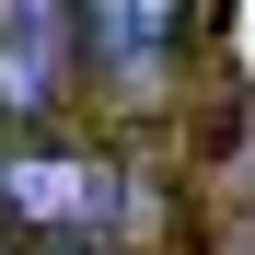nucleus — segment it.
<instances>
[{
  "label": "nucleus",
  "instance_id": "nucleus-1",
  "mask_svg": "<svg viewBox=\"0 0 255 255\" xmlns=\"http://www.w3.org/2000/svg\"><path fill=\"white\" fill-rule=\"evenodd\" d=\"M0 197H12L23 221H47V232H81L105 209V174L93 162H0Z\"/></svg>",
  "mask_w": 255,
  "mask_h": 255
},
{
  "label": "nucleus",
  "instance_id": "nucleus-2",
  "mask_svg": "<svg viewBox=\"0 0 255 255\" xmlns=\"http://www.w3.org/2000/svg\"><path fill=\"white\" fill-rule=\"evenodd\" d=\"M93 35H105L116 70H151L162 35H174V0H93Z\"/></svg>",
  "mask_w": 255,
  "mask_h": 255
}]
</instances>
